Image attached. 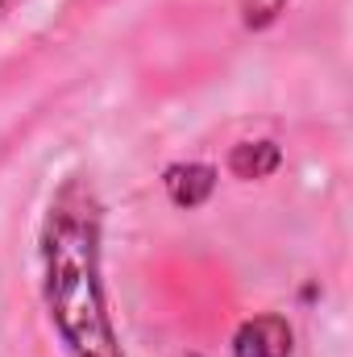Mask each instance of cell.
I'll use <instances>...</instances> for the list:
<instances>
[{
    "mask_svg": "<svg viewBox=\"0 0 353 357\" xmlns=\"http://www.w3.org/2000/svg\"><path fill=\"white\" fill-rule=\"evenodd\" d=\"M287 4L291 0H237V13H241V25L250 33H262L287 13Z\"/></svg>",
    "mask_w": 353,
    "mask_h": 357,
    "instance_id": "obj_5",
    "label": "cell"
},
{
    "mask_svg": "<svg viewBox=\"0 0 353 357\" xmlns=\"http://www.w3.org/2000/svg\"><path fill=\"white\" fill-rule=\"evenodd\" d=\"M8 4H13V0H0V13H4V8H8Z\"/></svg>",
    "mask_w": 353,
    "mask_h": 357,
    "instance_id": "obj_6",
    "label": "cell"
},
{
    "mask_svg": "<svg viewBox=\"0 0 353 357\" xmlns=\"http://www.w3.org/2000/svg\"><path fill=\"white\" fill-rule=\"evenodd\" d=\"M295 345V333L287 324V316L278 312H262V316H250L237 324L233 333V357H291Z\"/></svg>",
    "mask_w": 353,
    "mask_h": 357,
    "instance_id": "obj_2",
    "label": "cell"
},
{
    "mask_svg": "<svg viewBox=\"0 0 353 357\" xmlns=\"http://www.w3.org/2000/svg\"><path fill=\"white\" fill-rule=\"evenodd\" d=\"M216 167H208V162H171L167 171H163V191H167V199L175 204V208H204L208 199H212V191H216Z\"/></svg>",
    "mask_w": 353,
    "mask_h": 357,
    "instance_id": "obj_3",
    "label": "cell"
},
{
    "mask_svg": "<svg viewBox=\"0 0 353 357\" xmlns=\"http://www.w3.org/2000/svg\"><path fill=\"white\" fill-rule=\"evenodd\" d=\"M225 167H229V175L233 178H270L278 167H283V146L278 142H270V137H258V142H241V146H233L229 150V158H225Z\"/></svg>",
    "mask_w": 353,
    "mask_h": 357,
    "instance_id": "obj_4",
    "label": "cell"
},
{
    "mask_svg": "<svg viewBox=\"0 0 353 357\" xmlns=\"http://www.w3.org/2000/svg\"><path fill=\"white\" fill-rule=\"evenodd\" d=\"M38 291L67 357H125L104 282V204L88 175H67L38 220Z\"/></svg>",
    "mask_w": 353,
    "mask_h": 357,
    "instance_id": "obj_1",
    "label": "cell"
}]
</instances>
